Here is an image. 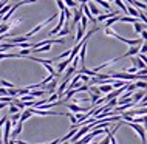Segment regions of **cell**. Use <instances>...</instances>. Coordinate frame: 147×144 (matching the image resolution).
<instances>
[{
  "label": "cell",
  "instance_id": "1",
  "mask_svg": "<svg viewBox=\"0 0 147 144\" xmlns=\"http://www.w3.org/2000/svg\"><path fill=\"white\" fill-rule=\"evenodd\" d=\"M127 126L132 127V129L136 132L138 135H140L141 143H142V144H146V127H142L141 124H136V122H127Z\"/></svg>",
  "mask_w": 147,
  "mask_h": 144
},
{
  "label": "cell",
  "instance_id": "2",
  "mask_svg": "<svg viewBox=\"0 0 147 144\" xmlns=\"http://www.w3.org/2000/svg\"><path fill=\"white\" fill-rule=\"evenodd\" d=\"M56 17H57V14H53V16H51V17H50V19H47V20H43L42 23H39V25H37V26H36V28H33V30H31V31H30V33H26L25 36H28V37H33V36H34L36 33H39V31H40V30H42V28H43V26H47V25H48V23H50V22H53V20H54V19H56Z\"/></svg>",
  "mask_w": 147,
  "mask_h": 144
},
{
  "label": "cell",
  "instance_id": "3",
  "mask_svg": "<svg viewBox=\"0 0 147 144\" xmlns=\"http://www.w3.org/2000/svg\"><path fill=\"white\" fill-rule=\"evenodd\" d=\"M82 16H84V9H82V5H81V6H78V8H74V11H73V20H71V25H73V26H78L79 23H81Z\"/></svg>",
  "mask_w": 147,
  "mask_h": 144
},
{
  "label": "cell",
  "instance_id": "4",
  "mask_svg": "<svg viewBox=\"0 0 147 144\" xmlns=\"http://www.w3.org/2000/svg\"><path fill=\"white\" fill-rule=\"evenodd\" d=\"M73 61H74V59H71L70 56H68L67 59H63V61H61V64H59V65L56 67V71H57V74H61L62 71H65L67 68H68V65H70V64L73 62Z\"/></svg>",
  "mask_w": 147,
  "mask_h": 144
},
{
  "label": "cell",
  "instance_id": "5",
  "mask_svg": "<svg viewBox=\"0 0 147 144\" xmlns=\"http://www.w3.org/2000/svg\"><path fill=\"white\" fill-rule=\"evenodd\" d=\"M85 31H87V28H84V26L81 25V23H79V25L76 26V39H74V41H76V43H79V42L82 41V39L85 37V36H84Z\"/></svg>",
  "mask_w": 147,
  "mask_h": 144
},
{
  "label": "cell",
  "instance_id": "6",
  "mask_svg": "<svg viewBox=\"0 0 147 144\" xmlns=\"http://www.w3.org/2000/svg\"><path fill=\"white\" fill-rule=\"evenodd\" d=\"M132 64H133L135 67H138L140 70H144V68H147V64H146L144 61H141V59L138 57V56H136V57H135V56L132 57Z\"/></svg>",
  "mask_w": 147,
  "mask_h": 144
},
{
  "label": "cell",
  "instance_id": "7",
  "mask_svg": "<svg viewBox=\"0 0 147 144\" xmlns=\"http://www.w3.org/2000/svg\"><path fill=\"white\" fill-rule=\"evenodd\" d=\"M22 130H23V122L19 121L17 124H16V129H14L13 132H11V137H13V139L17 138L19 135H20V132H22Z\"/></svg>",
  "mask_w": 147,
  "mask_h": 144
},
{
  "label": "cell",
  "instance_id": "8",
  "mask_svg": "<svg viewBox=\"0 0 147 144\" xmlns=\"http://www.w3.org/2000/svg\"><path fill=\"white\" fill-rule=\"evenodd\" d=\"M140 17H133V16H121V20L119 22H125V23H136L140 22Z\"/></svg>",
  "mask_w": 147,
  "mask_h": 144
},
{
  "label": "cell",
  "instance_id": "9",
  "mask_svg": "<svg viewBox=\"0 0 147 144\" xmlns=\"http://www.w3.org/2000/svg\"><path fill=\"white\" fill-rule=\"evenodd\" d=\"M82 9H84V14L87 16V17H88V20H91L93 23H96V22H98L96 19H94V16L91 14V11H90V6H88V5H82Z\"/></svg>",
  "mask_w": 147,
  "mask_h": 144
},
{
  "label": "cell",
  "instance_id": "10",
  "mask_svg": "<svg viewBox=\"0 0 147 144\" xmlns=\"http://www.w3.org/2000/svg\"><path fill=\"white\" fill-rule=\"evenodd\" d=\"M133 30H135V33L141 34L142 31L146 30V23H144V22H136V23H133Z\"/></svg>",
  "mask_w": 147,
  "mask_h": 144
},
{
  "label": "cell",
  "instance_id": "11",
  "mask_svg": "<svg viewBox=\"0 0 147 144\" xmlns=\"http://www.w3.org/2000/svg\"><path fill=\"white\" fill-rule=\"evenodd\" d=\"M113 84H102V85H99V90L102 91V93H112L113 91Z\"/></svg>",
  "mask_w": 147,
  "mask_h": 144
},
{
  "label": "cell",
  "instance_id": "12",
  "mask_svg": "<svg viewBox=\"0 0 147 144\" xmlns=\"http://www.w3.org/2000/svg\"><path fill=\"white\" fill-rule=\"evenodd\" d=\"M31 116H33V112H31V109H25L22 112V116H20V122H25L26 119H30Z\"/></svg>",
  "mask_w": 147,
  "mask_h": 144
},
{
  "label": "cell",
  "instance_id": "13",
  "mask_svg": "<svg viewBox=\"0 0 147 144\" xmlns=\"http://www.w3.org/2000/svg\"><path fill=\"white\" fill-rule=\"evenodd\" d=\"M127 11H129V14L133 16V17H140V14H141V11L136 9L133 5H127Z\"/></svg>",
  "mask_w": 147,
  "mask_h": 144
},
{
  "label": "cell",
  "instance_id": "14",
  "mask_svg": "<svg viewBox=\"0 0 147 144\" xmlns=\"http://www.w3.org/2000/svg\"><path fill=\"white\" fill-rule=\"evenodd\" d=\"M79 73H81V74H88V76H96V74H98L94 70H90V68H87L85 65L79 68Z\"/></svg>",
  "mask_w": 147,
  "mask_h": 144
},
{
  "label": "cell",
  "instance_id": "15",
  "mask_svg": "<svg viewBox=\"0 0 147 144\" xmlns=\"http://www.w3.org/2000/svg\"><path fill=\"white\" fill-rule=\"evenodd\" d=\"M119 20H121V16H115V17H112V19H109V20H105V28H110V26H112L113 25V23H116V22H119Z\"/></svg>",
  "mask_w": 147,
  "mask_h": 144
},
{
  "label": "cell",
  "instance_id": "16",
  "mask_svg": "<svg viewBox=\"0 0 147 144\" xmlns=\"http://www.w3.org/2000/svg\"><path fill=\"white\" fill-rule=\"evenodd\" d=\"M144 96H146V93H144V91H136V93H133V96H132V98H133V101L138 104V102H141L142 99H144Z\"/></svg>",
  "mask_w": 147,
  "mask_h": 144
},
{
  "label": "cell",
  "instance_id": "17",
  "mask_svg": "<svg viewBox=\"0 0 147 144\" xmlns=\"http://www.w3.org/2000/svg\"><path fill=\"white\" fill-rule=\"evenodd\" d=\"M93 2H96L98 5H101L102 8H105V9L109 11V13L112 11V6H110V3H109V2H105V0H93Z\"/></svg>",
  "mask_w": 147,
  "mask_h": 144
},
{
  "label": "cell",
  "instance_id": "18",
  "mask_svg": "<svg viewBox=\"0 0 147 144\" xmlns=\"http://www.w3.org/2000/svg\"><path fill=\"white\" fill-rule=\"evenodd\" d=\"M88 6H90V11H91V14H93V16H101V9H99L94 3H88Z\"/></svg>",
  "mask_w": 147,
  "mask_h": 144
},
{
  "label": "cell",
  "instance_id": "19",
  "mask_svg": "<svg viewBox=\"0 0 147 144\" xmlns=\"http://www.w3.org/2000/svg\"><path fill=\"white\" fill-rule=\"evenodd\" d=\"M115 3H116V6L121 8V11H122V13L129 14V11H127V5H124V2H122V0H115Z\"/></svg>",
  "mask_w": 147,
  "mask_h": 144
},
{
  "label": "cell",
  "instance_id": "20",
  "mask_svg": "<svg viewBox=\"0 0 147 144\" xmlns=\"http://www.w3.org/2000/svg\"><path fill=\"white\" fill-rule=\"evenodd\" d=\"M31 53H33V48H23V50L19 51V54H20L22 57H25V56H30Z\"/></svg>",
  "mask_w": 147,
  "mask_h": 144
},
{
  "label": "cell",
  "instance_id": "21",
  "mask_svg": "<svg viewBox=\"0 0 147 144\" xmlns=\"http://www.w3.org/2000/svg\"><path fill=\"white\" fill-rule=\"evenodd\" d=\"M63 2H65V5H67V8H78V2L76 0H63Z\"/></svg>",
  "mask_w": 147,
  "mask_h": 144
},
{
  "label": "cell",
  "instance_id": "22",
  "mask_svg": "<svg viewBox=\"0 0 147 144\" xmlns=\"http://www.w3.org/2000/svg\"><path fill=\"white\" fill-rule=\"evenodd\" d=\"M0 87H5V89H16L14 84H11L8 81H3V79H2V82H0Z\"/></svg>",
  "mask_w": 147,
  "mask_h": 144
},
{
  "label": "cell",
  "instance_id": "23",
  "mask_svg": "<svg viewBox=\"0 0 147 144\" xmlns=\"http://www.w3.org/2000/svg\"><path fill=\"white\" fill-rule=\"evenodd\" d=\"M8 107H9V113H11V115H14V113H19V110H20L17 105H16V104H9Z\"/></svg>",
  "mask_w": 147,
  "mask_h": 144
},
{
  "label": "cell",
  "instance_id": "24",
  "mask_svg": "<svg viewBox=\"0 0 147 144\" xmlns=\"http://www.w3.org/2000/svg\"><path fill=\"white\" fill-rule=\"evenodd\" d=\"M135 85H136V89H147V81H136Z\"/></svg>",
  "mask_w": 147,
  "mask_h": 144
},
{
  "label": "cell",
  "instance_id": "25",
  "mask_svg": "<svg viewBox=\"0 0 147 144\" xmlns=\"http://www.w3.org/2000/svg\"><path fill=\"white\" fill-rule=\"evenodd\" d=\"M56 3H57V6H59V9H61V11H63L67 8V5H65V2H63V0H56Z\"/></svg>",
  "mask_w": 147,
  "mask_h": 144
},
{
  "label": "cell",
  "instance_id": "26",
  "mask_svg": "<svg viewBox=\"0 0 147 144\" xmlns=\"http://www.w3.org/2000/svg\"><path fill=\"white\" fill-rule=\"evenodd\" d=\"M87 23H88V17L84 14V16H82V19H81V25L84 26V28H87Z\"/></svg>",
  "mask_w": 147,
  "mask_h": 144
},
{
  "label": "cell",
  "instance_id": "27",
  "mask_svg": "<svg viewBox=\"0 0 147 144\" xmlns=\"http://www.w3.org/2000/svg\"><path fill=\"white\" fill-rule=\"evenodd\" d=\"M65 17H67V22H70L71 20V11H70V8H65Z\"/></svg>",
  "mask_w": 147,
  "mask_h": 144
},
{
  "label": "cell",
  "instance_id": "28",
  "mask_svg": "<svg viewBox=\"0 0 147 144\" xmlns=\"http://www.w3.org/2000/svg\"><path fill=\"white\" fill-rule=\"evenodd\" d=\"M81 81L84 84H88L90 82V76L88 74H81Z\"/></svg>",
  "mask_w": 147,
  "mask_h": 144
},
{
  "label": "cell",
  "instance_id": "29",
  "mask_svg": "<svg viewBox=\"0 0 147 144\" xmlns=\"http://www.w3.org/2000/svg\"><path fill=\"white\" fill-rule=\"evenodd\" d=\"M141 53L142 54H147V41H144V43L141 45Z\"/></svg>",
  "mask_w": 147,
  "mask_h": 144
},
{
  "label": "cell",
  "instance_id": "30",
  "mask_svg": "<svg viewBox=\"0 0 147 144\" xmlns=\"http://www.w3.org/2000/svg\"><path fill=\"white\" fill-rule=\"evenodd\" d=\"M6 121H8V116H3L2 119H0V129H2V126H5V124H6Z\"/></svg>",
  "mask_w": 147,
  "mask_h": 144
},
{
  "label": "cell",
  "instance_id": "31",
  "mask_svg": "<svg viewBox=\"0 0 147 144\" xmlns=\"http://www.w3.org/2000/svg\"><path fill=\"white\" fill-rule=\"evenodd\" d=\"M138 57H140L141 61H144V62L147 64V56H146V54H142V53H140V54H138Z\"/></svg>",
  "mask_w": 147,
  "mask_h": 144
},
{
  "label": "cell",
  "instance_id": "32",
  "mask_svg": "<svg viewBox=\"0 0 147 144\" xmlns=\"http://www.w3.org/2000/svg\"><path fill=\"white\" fill-rule=\"evenodd\" d=\"M141 37L144 39V41H147V30H144V31L141 33Z\"/></svg>",
  "mask_w": 147,
  "mask_h": 144
},
{
  "label": "cell",
  "instance_id": "33",
  "mask_svg": "<svg viewBox=\"0 0 147 144\" xmlns=\"http://www.w3.org/2000/svg\"><path fill=\"white\" fill-rule=\"evenodd\" d=\"M78 2H81V5H87V2H90V0H78Z\"/></svg>",
  "mask_w": 147,
  "mask_h": 144
},
{
  "label": "cell",
  "instance_id": "34",
  "mask_svg": "<svg viewBox=\"0 0 147 144\" xmlns=\"http://www.w3.org/2000/svg\"><path fill=\"white\" fill-rule=\"evenodd\" d=\"M0 143H3V133H2V130H0Z\"/></svg>",
  "mask_w": 147,
  "mask_h": 144
},
{
  "label": "cell",
  "instance_id": "35",
  "mask_svg": "<svg viewBox=\"0 0 147 144\" xmlns=\"http://www.w3.org/2000/svg\"><path fill=\"white\" fill-rule=\"evenodd\" d=\"M62 144H73V143H62Z\"/></svg>",
  "mask_w": 147,
  "mask_h": 144
},
{
  "label": "cell",
  "instance_id": "36",
  "mask_svg": "<svg viewBox=\"0 0 147 144\" xmlns=\"http://www.w3.org/2000/svg\"><path fill=\"white\" fill-rule=\"evenodd\" d=\"M146 130H147V124H146Z\"/></svg>",
  "mask_w": 147,
  "mask_h": 144
},
{
  "label": "cell",
  "instance_id": "37",
  "mask_svg": "<svg viewBox=\"0 0 147 144\" xmlns=\"http://www.w3.org/2000/svg\"><path fill=\"white\" fill-rule=\"evenodd\" d=\"M76 2H78V0H76Z\"/></svg>",
  "mask_w": 147,
  "mask_h": 144
},
{
  "label": "cell",
  "instance_id": "38",
  "mask_svg": "<svg viewBox=\"0 0 147 144\" xmlns=\"http://www.w3.org/2000/svg\"><path fill=\"white\" fill-rule=\"evenodd\" d=\"M0 96H2V95H0Z\"/></svg>",
  "mask_w": 147,
  "mask_h": 144
}]
</instances>
